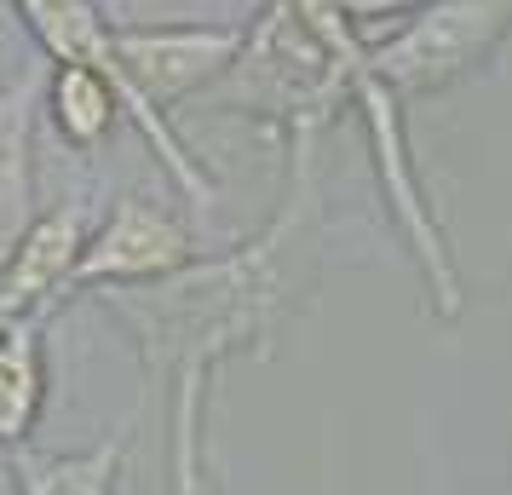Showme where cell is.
<instances>
[{"mask_svg": "<svg viewBox=\"0 0 512 495\" xmlns=\"http://www.w3.org/2000/svg\"><path fill=\"white\" fill-rule=\"evenodd\" d=\"M317 139L288 133V185L277 213L242 248L196 254L185 271L139 288H98L93 300L121 323L144 363V380L167 392V449L173 495H202V403L208 380L231 357H265L277 329L317 288L323 248V196H317Z\"/></svg>", "mask_w": 512, "mask_h": 495, "instance_id": "cell-1", "label": "cell"}, {"mask_svg": "<svg viewBox=\"0 0 512 495\" xmlns=\"http://www.w3.org/2000/svg\"><path fill=\"white\" fill-rule=\"evenodd\" d=\"M512 41V0H426L409 24L369 41L374 75L409 98L449 93L455 81L489 70Z\"/></svg>", "mask_w": 512, "mask_h": 495, "instance_id": "cell-2", "label": "cell"}, {"mask_svg": "<svg viewBox=\"0 0 512 495\" xmlns=\"http://www.w3.org/2000/svg\"><path fill=\"white\" fill-rule=\"evenodd\" d=\"M12 12L24 18V29L35 35V47L47 52L52 64H87V70L104 75V81L121 93L127 121L144 133L150 156H156L162 173L173 179V190H179L185 202H196V208H213V196H219L213 173L190 156L185 139H179L162 116H150L139 98H133L127 75H121V58H116V24L104 18V6H98V0H12Z\"/></svg>", "mask_w": 512, "mask_h": 495, "instance_id": "cell-3", "label": "cell"}, {"mask_svg": "<svg viewBox=\"0 0 512 495\" xmlns=\"http://www.w3.org/2000/svg\"><path fill=\"white\" fill-rule=\"evenodd\" d=\"M196 254H202V242H196V225L185 213L127 190L87 231L81 254H75V271H70V294L162 283L173 271H185Z\"/></svg>", "mask_w": 512, "mask_h": 495, "instance_id": "cell-4", "label": "cell"}, {"mask_svg": "<svg viewBox=\"0 0 512 495\" xmlns=\"http://www.w3.org/2000/svg\"><path fill=\"white\" fill-rule=\"evenodd\" d=\"M242 47V24H116L121 75L150 116L202 98Z\"/></svg>", "mask_w": 512, "mask_h": 495, "instance_id": "cell-5", "label": "cell"}, {"mask_svg": "<svg viewBox=\"0 0 512 495\" xmlns=\"http://www.w3.org/2000/svg\"><path fill=\"white\" fill-rule=\"evenodd\" d=\"M47 64H24L0 87V265L12 260L18 236L41 213V173H35V121H41Z\"/></svg>", "mask_w": 512, "mask_h": 495, "instance_id": "cell-6", "label": "cell"}, {"mask_svg": "<svg viewBox=\"0 0 512 495\" xmlns=\"http://www.w3.org/2000/svg\"><path fill=\"white\" fill-rule=\"evenodd\" d=\"M87 242V208L81 202H58L29 219V231L18 236L12 260L0 265V288L24 311H58V300L70 294L75 254Z\"/></svg>", "mask_w": 512, "mask_h": 495, "instance_id": "cell-7", "label": "cell"}, {"mask_svg": "<svg viewBox=\"0 0 512 495\" xmlns=\"http://www.w3.org/2000/svg\"><path fill=\"white\" fill-rule=\"evenodd\" d=\"M52 311H29L0 334V455L24 449L52 398V363H47Z\"/></svg>", "mask_w": 512, "mask_h": 495, "instance_id": "cell-8", "label": "cell"}, {"mask_svg": "<svg viewBox=\"0 0 512 495\" xmlns=\"http://www.w3.org/2000/svg\"><path fill=\"white\" fill-rule=\"evenodd\" d=\"M133 449V426H116L104 444L70 449V455H41V449H12V490L18 495H116V478Z\"/></svg>", "mask_w": 512, "mask_h": 495, "instance_id": "cell-9", "label": "cell"}, {"mask_svg": "<svg viewBox=\"0 0 512 495\" xmlns=\"http://www.w3.org/2000/svg\"><path fill=\"white\" fill-rule=\"evenodd\" d=\"M41 116L52 121V133L70 144L75 156H93L98 144L110 139V127L121 110V93L87 64H52L47 87H41Z\"/></svg>", "mask_w": 512, "mask_h": 495, "instance_id": "cell-10", "label": "cell"}, {"mask_svg": "<svg viewBox=\"0 0 512 495\" xmlns=\"http://www.w3.org/2000/svg\"><path fill=\"white\" fill-rule=\"evenodd\" d=\"M426 0H334V12L351 24V35H363V41H380L386 29L409 24Z\"/></svg>", "mask_w": 512, "mask_h": 495, "instance_id": "cell-11", "label": "cell"}, {"mask_svg": "<svg viewBox=\"0 0 512 495\" xmlns=\"http://www.w3.org/2000/svg\"><path fill=\"white\" fill-rule=\"evenodd\" d=\"M18 317H29V311L18 306V300H12V294H6V288H0V334L12 329V323H18Z\"/></svg>", "mask_w": 512, "mask_h": 495, "instance_id": "cell-12", "label": "cell"}]
</instances>
